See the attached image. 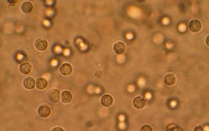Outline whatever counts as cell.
Returning <instances> with one entry per match:
<instances>
[{
    "mask_svg": "<svg viewBox=\"0 0 209 131\" xmlns=\"http://www.w3.org/2000/svg\"><path fill=\"white\" fill-rule=\"evenodd\" d=\"M32 69L31 64L29 63L26 62L21 64L19 67V71L23 74L27 75L30 73Z\"/></svg>",
    "mask_w": 209,
    "mask_h": 131,
    "instance_id": "obj_10",
    "label": "cell"
},
{
    "mask_svg": "<svg viewBox=\"0 0 209 131\" xmlns=\"http://www.w3.org/2000/svg\"><path fill=\"white\" fill-rule=\"evenodd\" d=\"M8 2L10 3H11V4H12V3H13H13H17V1H8Z\"/></svg>",
    "mask_w": 209,
    "mask_h": 131,
    "instance_id": "obj_20",
    "label": "cell"
},
{
    "mask_svg": "<svg viewBox=\"0 0 209 131\" xmlns=\"http://www.w3.org/2000/svg\"><path fill=\"white\" fill-rule=\"evenodd\" d=\"M201 27L202 25L200 21L197 19L192 20L189 24V28L192 32H198L200 30Z\"/></svg>",
    "mask_w": 209,
    "mask_h": 131,
    "instance_id": "obj_3",
    "label": "cell"
},
{
    "mask_svg": "<svg viewBox=\"0 0 209 131\" xmlns=\"http://www.w3.org/2000/svg\"><path fill=\"white\" fill-rule=\"evenodd\" d=\"M176 78L173 74H168L165 75L164 78V82L167 86H172L176 82Z\"/></svg>",
    "mask_w": 209,
    "mask_h": 131,
    "instance_id": "obj_12",
    "label": "cell"
},
{
    "mask_svg": "<svg viewBox=\"0 0 209 131\" xmlns=\"http://www.w3.org/2000/svg\"><path fill=\"white\" fill-rule=\"evenodd\" d=\"M60 71L63 75H69L72 72V67L68 64H64L60 67Z\"/></svg>",
    "mask_w": 209,
    "mask_h": 131,
    "instance_id": "obj_6",
    "label": "cell"
},
{
    "mask_svg": "<svg viewBox=\"0 0 209 131\" xmlns=\"http://www.w3.org/2000/svg\"><path fill=\"white\" fill-rule=\"evenodd\" d=\"M166 131H183L179 126L175 123H170L166 127Z\"/></svg>",
    "mask_w": 209,
    "mask_h": 131,
    "instance_id": "obj_15",
    "label": "cell"
},
{
    "mask_svg": "<svg viewBox=\"0 0 209 131\" xmlns=\"http://www.w3.org/2000/svg\"><path fill=\"white\" fill-rule=\"evenodd\" d=\"M101 103L104 107H110L113 103V98L110 95H104L101 99Z\"/></svg>",
    "mask_w": 209,
    "mask_h": 131,
    "instance_id": "obj_7",
    "label": "cell"
},
{
    "mask_svg": "<svg viewBox=\"0 0 209 131\" xmlns=\"http://www.w3.org/2000/svg\"><path fill=\"white\" fill-rule=\"evenodd\" d=\"M203 130L202 127L201 126H198V127H196V128L194 129V131H202Z\"/></svg>",
    "mask_w": 209,
    "mask_h": 131,
    "instance_id": "obj_18",
    "label": "cell"
},
{
    "mask_svg": "<svg viewBox=\"0 0 209 131\" xmlns=\"http://www.w3.org/2000/svg\"><path fill=\"white\" fill-rule=\"evenodd\" d=\"M16 60L17 62L21 63L27 60V57L25 54H21V53L17 54L16 55Z\"/></svg>",
    "mask_w": 209,
    "mask_h": 131,
    "instance_id": "obj_16",
    "label": "cell"
},
{
    "mask_svg": "<svg viewBox=\"0 0 209 131\" xmlns=\"http://www.w3.org/2000/svg\"><path fill=\"white\" fill-rule=\"evenodd\" d=\"M62 101L63 103H68L70 102L72 99V95L70 92L65 91L61 94Z\"/></svg>",
    "mask_w": 209,
    "mask_h": 131,
    "instance_id": "obj_13",
    "label": "cell"
},
{
    "mask_svg": "<svg viewBox=\"0 0 209 131\" xmlns=\"http://www.w3.org/2000/svg\"><path fill=\"white\" fill-rule=\"evenodd\" d=\"M60 91L57 89H51L47 94V97L50 101L52 103H58L60 101Z\"/></svg>",
    "mask_w": 209,
    "mask_h": 131,
    "instance_id": "obj_1",
    "label": "cell"
},
{
    "mask_svg": "<svg viewBox=\"0 0 209 131\" xmlns=\"http://www.w3.org/2000/svg\"><path fill=\"white\" fill-rule=\"evenodd\" d=\"M141 130V131H153V130H152V129L151 127L149 126V125H145L143 126V127H141V130Z\"/></svg>",
    "mask_w": 209,
    "mask_h": 131,
    "instance_id": "obj_17",
    "label": "cell"
},
{
    "mask_svg": "<svg viewBox=\"0 0 209 131\" xmlns=\"http://www.w3.org/2000/svg\"><path fill=\"white\" fill-rule=\"evenodd\" d=\"M48 86V82L47 80L45 79V78H40L37 80L36 86L37 88L40 89V90H43L47 88Z\"/></svg>",
    "mask_w": 209,
    "mask_h": 131,
    "instance_id": "obj_11",
    "label": "cell"
},
{
    "mask_svg": "<svg viewBox=\"0 0 209 131\" xmlns=\"http://www.w3.org/2000/svg\"><path fill=\"white\" fill-rule=\"evenodd\" d=\"M113 50L116 54L120 55L123 54L125 51L126 46L124 43L122 42H117L113 46Z\"/></svg>",
    "mask_w": 209,
    "mask_h": 131,
    "instance_id": "obj_9",
    "label": "cell"
},
{
    "mask_svg": "<svg viewBox=\"0 0 209 131\" xmlns=\"http://www.w3.org/2000/svg\"><path fill=\"white\" fill-rule=\"evenodd\" d=\"M133 105L135 108L138 109H142L145 107V105L146 104V102L145 99L141 97H137L134 99L133 102Z\"/></svg>",
    "mask_w": 209,
    "mask_h": 131,
    "instance_id": "obj_4",
    "label": "cell"
},
{
    "mask_svg": "<svg viewBox=\"0 0 209 131\" xmlns=\"http://www.w3.org/2000/svg\"><path fill=\"white\" fill-rule=\"evenodd\" d=\"M38 113L41 118H47L51 114V109L48 105L43 104L39 107Z\"/></svg>",
    "mask_w": 209,
    "mask_h": 131,
    "instance_id": "obj_2",
    "label": "cell"
},
{
    "mask_svg": "<svg viewBox=\"0 0 209 131\" xmlns=\"http://www.w3.org/2000/svg\"><path fill=\"white\" fill-rule=\"evenodd\" d=\"M56 130H61V131H63V129L60 128V127H56L54 129L52 130V131H56Z\"/></svg>",
    "mask_w": 209,
    "mask_h": 131,
    "instance_id": "obj_19",
    "label": "cell"
},
{
    "mask_svg": "<svg viewBox=\"0 0 209 131\" xmlns=\"http://www.w3.org/2000/svg\"><path fill=\"white\" fill-rule=\"evenodd\" d=\"M35 46L37 50L40 51L45 50L48 46L47 41L43 38H38L35 42Z\"/></svg>",
    "mask_w": 209,
    "mask_h": 131,
    "instance_id": "obj_5",
    "label": "cell"
},
{
    "mask_svg": "<svg viewBox=\"0 0 209 131\" xmlns=\"http://www.w3.org/2000/svg\"><path fill=\"white\" fill-rule=\"evenodd\" d=\"M24 86L25 88L31 90L34 88L35 86V81L32 77H27L24 81Z\"/></svg>",
    "mask_w": 209,
    "mask_h": 131,
    "instance_id": "obj_8",
    "label": "cell"
},
{
    "mask_svg": "<svg viewBox=\"0 0 209 131\" xmlns=\"http://www.w3.org/2000/svg\"><path fill=\"white\" fill-rule=\"evenodd\" d=\"M33 5L32 3L29 2H25L21 5V10L24 13H29L32 11Z\"/></svg>",
    "mask_w": 209,
    "mask_h": 131,
    "instance_id": "obj_14",
    "label": "cell"
},
{
    "mask_svg": "<svg viewBox=\"0 0 209 131\" xmlns=\"http://www.w3.org/2000/svg\"><path fill=\"white\" fill-rule=\"evenodd\" d=\"M208 39H209V36L207 37V41H207V45L208 46H209V43H208Z\"/></svg>",
    "mask_w": 209,
    "mask_h": 131,
    "instance_id": "obj_21",
    "label": "cell"
}]
</instances>
